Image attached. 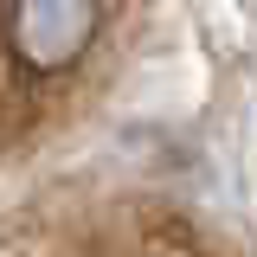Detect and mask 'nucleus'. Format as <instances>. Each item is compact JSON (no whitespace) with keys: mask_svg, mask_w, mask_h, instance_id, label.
Instances as JSON below:
<instances>
[{"mask_svg":"<svg viewBox=\"0 0 257 257\" xmlns=\"http://www.w3.org/2000/svg\"><path fill=\"white\" fill-rule=\"evenodd\" d=\"M103 0H13V64L20 71H64L90 52Z\"/></svg>","mask_w":257,"mask_h":257,"instance_id":"f257e3e1","label":"nucleus"}]
</instances>
